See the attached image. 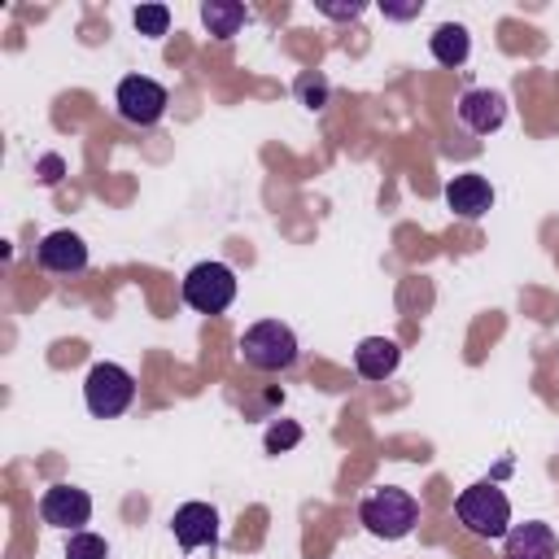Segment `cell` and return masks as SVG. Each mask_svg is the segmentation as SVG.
Segmentation results:
<instances>
[{
    "label": "cell",
    "instance_id": "1",
    "mask_svg": "<svg viewBox=\"0 0 559 559\" xmlns=\"http://www.w3.org/2000/svg\"><path fill=\"white\" fill-rule=\"evenodd\" d=\"M454 515H459V524H463L472 537H485V542L507 537V528H511V502H507V493H502L493 480L467 485V489L454 498Z\"/></svg>",
    "mask_w": 559,
    "mask_h": 559
},
{
    "label": "cell",
    "instance_id": "4",
    "mask_svg": "<svg viewBox=\"0 0 559 559\" xmlns=\"http://www.w3.org/2000/svg\"><path fill=\"white\" fill-rule=\"evenodd\" d=\"M83 402L96 419H114L135 402V376L118 362H96L83 380Z\"/></svg>",
    "mask_w": 559,
    "mask_h": 559
},
{
    "label": "cell",
    "instance_id": "9",
    "mask_svg": "<svg viewBox=\"0 0 559 559\" xmlns=\"http://www.w3.org/2000/svg\"><path fill=\"white\" fill-rule=\"evenodd\" d=\"M170 533L183 550H197V546H218V511L210 502H183L175 507L170 515Z\"/></svg>",
    "mask_w": 559,
    "mask_h": 559
},
{
    "label": "cell",
    "instance_id": "13",
    "mask_svg": "<svg viewBox=\"0 0 559 559\" xmlns=\"http://www.w3.org/2000/svg\"><path fill=\"white\" fill-rule=\"evenodd\" d=\"M397 362H402V349L389 336H367L354 349V367H358L362 380H384V376L397 371Z\"/></svg>",
    "mask_w": 559,
    "mask_h": 559
},
{
    "label": "cell",
    "instance_id": "3",
    "mask_svg": "<svg viewBox=\"0 0 559 559\" xmlns=\"http://www.w3.org/2000/svg\"><path fill=\"white\" fill-rule=\"evenodd\" d=\"M240 358L249 367H258V371H284V367L297 362V336L280 319H258L240 336Z\"/></svg>",
    "mask_w": 559,
    "mask_h": 559
},
{
    "label": "cell",
    "instance_id": "14",
    "mask_svg": "<svg viewBox=\"0 0 559 559\" xmlns=\"http://www.w3.org/2000/svg\"><path fill=\"white\" fill-rule=\"evenodd\" d=\"M428 52H432L441 66L459 70V66L467 61V52H472V35H467V26H459V22H441V26L428 35Z\"/></svg>",
    "mask_w": 559,
    "mask_h": 559
},
{
    "label": "cell",
    "instance_id": "16",
    "mask_svg": "<svg viewBox=\"0 0 559 559\" xmlns=\"http://www.w3.org/2000/svg\"><path fill=\"white\" fill-rule=\"evenodd\" d=\"M66 559H109V546H105V537L79 528L66 537Z\"/></svg>",
    "mask_w": 559,
    "mask_h": 559
},
{
    "label": "cell",
    "instance_id": "7",
    "mask_svg": "<svg viewBox=\"0 0 559 559\" xmlns=\"http://www.w3.org/2000/svg\"><path fill=\"white\" fill-rule=\"evenodd\" d=\"M454 114H459V122H463L467 131L489 135V131H498V127L507 122V96H502L498 87H467V92L459 96Z\"/></svg>",
    "mask_w": 559,
    "mask_h": 559
},
{
    "label": "cell",
    "instance_id": "18",
    "mask_svg": "<svg viewBox=\"0 0 559 559\" xmlns=\"http://www.w3.org/2000/svg\"><path fill=\"white\" fill-rule=\"evenodd\" d=\"M166 26H170V9L166 4H140L135 9V31L140 35L157 39V35H166Z\"/></svg>",
    "mask_w": 559,
    "mask_h": 559
},
{
    "label": "cell",
    "instance_id": "10",
    "mask_svg": "<svg viewBox=\"0 0 559 559\" xmlns=\"http://www.w3.org/2000/svg\"><path fill=\"white\" fill-rule=\"evenodd\" d=\"M555 555H559V537L542 520L511 524L502 537V559H555Z\"/></svg>",
    "mask_w": 559,
    "mask_h": 559
},
{
    "label": "cell",
    "instance_id": "22",
    "mask_svg": "<svg viewBox=\"0 0 559 559\" xmlns=\"http://www.w3.org/2000/svg\"><path fill=\"white\" fill-rule=\"evenodd\" d=\"M35 175H39V183H57V179L66 175V162H61L57 153H48V157H39V166H35Z\"/></svg>",
    "mask_w": 559,
    "mask_h": 559
},
{
    "label": "cell",
    "instance_id": "11",
    "mask_svg": "<svg viewBox=\"0 0 559 559\" xmlns=\"http://www.w3.org/2000/svg\"><path fill=\"white\" fill-rule=\"evenodd\" d=\"M35 258H39V266L52 271V275H79V271L87 266V245H83V236H74V231L61 227V231H48V236L39 240Z\"/></svg>",
    "mask_w": 559,
    "mask_h": 559
},
{
    "label": "cell",
    "instance_id": "15",
    "mask_svg": "<svg viewBox=\"0 0 559 559\" xmlns=\"http://www.w3.org/2000/svg\"><path fill=\"white\" fill-rule=\"evenodd\" d=\"M245 4L240 0H205L201 4V22H205V31L214 35V39H231L240 26H245Z\"/></svg>",
    "mask_w": 559,
    "mask_h": 559
},
{
    "label": "cell",
    "instance_id": "2",
    "mask_svg": "<svg viewBox=\"0 0 559 559\" xmlns=\"http://www.w3.org/2000/svg\"><path fill=\"white\" fill-rule=\"evenodd\" d=\"M358 520H362L367 533H376L384 542H397V537H406L419 524V502H415V493H406L397 485H384V489L362 498Z\"/></svg>",
    "mask_w": 559,
    "mask_h": 559
},
{
    "label": "cell",
    "instance_id": "19",
    "mask_svg": "<svg viewBox=\"0 0 559 559\" xmlns=\"http://www.w3.org/2000/svg\"><path fill=\"white\" fill-rule=\"evenodd\" d=\"M297 96H301L310 109H323V100H328V79H323V74H301V79H297Z\"/></svg>",
    "mask_w": 559,
    "mask_h": 559
},
{
    "label": "cell",
    "instance_id": "21",
    "mask_svg": "<svg viewBox=\"0 0 559 559\" xmlns=\"http://www.w3.org/2000/svg\"><path fill=\"white\" fill-rule=\"evenodd\" d=\"M380 9H384V17H393V22H411V17H419V9H424V0H406V4H393V0H380Z\"/></svg>",
    "mask_w": 559,
    "mask_h": 559
},
{
    "label": "cell",
    "instance_id": "12",
    "mask_svg": "<svg viewBox=\"0 0 559 559\" xmlns=\"http://www.w3.org/2000/svg\"><path fill=\"white\" fill-rule=\"evenodd\" d=\"M445 205H450L459 218H480V214L493 205V188H489L485 175L463 170V175H454V179L445 183Z\"/></svg>",
    "mask_w": 559,
    "mask_h": 559
},
{
    "label": "cell",
    "instance_id": "5",
    "mask_svg": "<svg viewBox=\"0 0 559 559\" xmlns=\"http://www.w3.org/2000/svg\"><path fill=\"white\" fill-rule=\"evenodd\" d=\"M183 301L201 314H223L236 301V271L227 262H197L183 275Z\"/></svg>",
    "mask_w": 559,
    "mask_h": 559
},
{
    "label": "cell",
    "instance_id": "8",
    "mask_svg": "<svg viewBox=\"0 0 559 559\" xmlns=\"http://www.w3.org/2000/svg\"><path fill=\"white\" fill-rule=\"evenodd\" d=\"M39 515H44V524H52V528L79 533V528L92 520V498H87V489L52 485V489H44V498H39Z\"/></svg>",
    "mask_w": 559,
    "mask_h": 559
},
{
    "label": "cell",
    "instance_id": "6",
    "mask_svg": "<svg viewBox=\"0 0 559 559\" xmlns=\"http://www.w3.org/2000/svg\"><path fill=\"white\" fill-rule=\"evenodd\" d=\"M166 100H170L166 87L157 79H148V74H127L118 83V92H114V105L131 127H153L166 114Z\"/></svg>",
    "mask_w": 559,
    "mask_h": 559
},
{
    "label": "cell",
    "instance_id": "17",
    "mask_svg": "<svg viewBox=\"0 0 559 559\" xmlns=\"http://www.w3.org/2000/svg\"><path fill=\"white\" fill-rule=\"evenodd\" d=\"M297 441H301V424H293V419H275V424L266 428V437H262L266 454H284V450H293Z\"/></svg>",
    "mask_w": 559,
    "mask_h": 559
},
{
    "label": "cell",
    "instance_id": "20",
    "mask_svg": "<svg viewBox=\"0 0 559 559\" xmlns=\"http://www.w3.org/2000/svg\"><path fill=\"white\" fill-rule=\"evenodd\" d=\"M362 0H349V4H336V0H319V13L323 17H336V22H354V17H362Z\"/></svg>",
    "mask_w": 559,
    "mask_h": 559
}]
</instances>
